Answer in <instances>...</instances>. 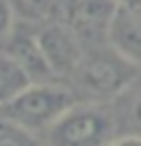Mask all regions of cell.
<instances>
[{
  "label": "cell",
  "instance_id": "1",
  "mask_svg": "<svg viewBox=\"0 0 141 146\" xmlns=\"http://www.w3.org/2000/svg\"><path fill=\"white\" fill-rule=\"evenodd\" d=\"M74 94L67 87L42 82L30 84L10 102L0 104V121L27 134L47 131L70 107H74Z\"/></svg>",
  "mask_w": 141,
  "mask_h": 146
},
{
  "label": "cell",
  "instance_id": "2",
  "mask_svg": "<svg viewBox=\"0 0 141 146\" xmlns=\"http://www.w3.org/2000/svg\"><path fill=\"white\" fill-rule=\"evenodd\" d=\"M139 74H141V67L129 62L124 54H119L109 42L87 47L77 72H74L79 87L99 99L124 94L126 89H131L136 84Z\"/></svg>",
  "mask_w": 141,
  "mask_h": 146
},
{
  "label": "cell",
  "instance_id": "3",
  "mask_svg": "<svg viewBox=\"0 0 141 146\" xmlns=\"http://www.w3.org/2000/svg\"><path fill=\"white\" fill-rule=\"evenodd\" d=\"M114 114L97 102H77L50 129V146H109L114 141Z\"/></svg>",
  "mask_w": 141,
  "mask_h": 146
},
{
  "label": "cell",
  "instance_id": "4",
  "mask_svg": "<svg viewBox=\"0 0 141 146\" xmlns=\"http://www.w3.org/2000/svg\"><path fill=\"white\" fill-rule=\"evenodd\" d=\"M117 15L114 0H55L47 23L64 25L87 47L107 45L109 27Z\"/></svg>",
  "mask_w": 141,
  "mask_h": 146
},
{
  "label": "cell",
  "instance_id": "5",
  "mask_svg": "<svg viewBox=\"0 0 141 146\" xmlns=\"http://www.w3.org/2000/svg\"><path fill=\"white\" fill-rule=\"evenodd\" d=\"M37 42L55 77L57 74L67 77V74L77 72L82 54H84V45L79 42V37L72 30L57 23H47L37 30Z\"/></svg>",
  "mask_w": 141,
  "mask_h": 146
},
{
  "label": "cell",
  "instance_id": "6",
  "mask_svg": "<svg viewBox=\"0 0 141 146\" xmlns=\"http://www.w3.org/2000/svg\"><path fill=\"white\" fill-rule=\"evenodd\" d=\"M0 52L13 57L32 84H42V82H52L55 79L45 54H42V47L37 42V32H27V30H17L15 27L13 35L8 37V42L0 47Z\"/></svg>",
  "mask_w": 141,
  "mask_h": 146
},
{
  "label": "cell",
  "instance_id": "7",
  "mask_svg": "<svg viewBox=\"0 0 141 146\" xmlns=\"http://www.w3.org/2000/svg\"><path fill=\"white\" fill-rule=\"evenodd\" d=\"M107 42L129 62L141 67V8H117Z\"/></svg>",
  "mask_w": 141,
  "mask_h": 146
},
{
  "label": "cell",
  "instance_id": "8",
  "mask_svg": "<svg viewBox=\"0 0 141 146\" xmlns=\"http://www.w3.org/2000/svg\"><path fill=\"white\" fill-rule=\"evenodd\" d=\"M30 84L32 82L20 69V64L13 57H8L5 52H0V104H5L13 97H17L25 87H30Z\"/></svg>",
  "mask_w": 141,
  "mask_h": 146
},
{
  "label": "cell",
  "instance_id": "9",
  "mask_svg": "<svg viewBox=\"0 0 141 146\" xmlns=\"http://www.w3.org/2000/svg\"><path fill=\"white\" fill-rule=\"evenodd\" d=\"M13 13L23 23H45L50 20L55 0H10Z\"/></svg>",
  "mask_w": 141,
  "mask_h": 146
},
{
  "label": "cell",
  "instance_id": "10",
  "mask_svg": "<svg viewBox=\"0 0 141 146\" xmlns=\"http://www.w3.org/2000/svg\"><path fill=\"white\" fill-rule=\"evenodd\" d=\"M0 146H37V144H35L32 134L0 121Z\"/></svg>",
  "mask_w": 141,
  "mask_h": 146
},
{
  "label": "cell",
  "instance_id": "11",
  "mask_svg": "<svg viewBox=\"0 0 141 146\" xmlns=\"http://www.w3.org/2000/svg\"><path fill=\"white\" fill-rule=\"evenodd\" d=\"M15 23H17V17H15V13H13L10 0H0V47L5 45L8 37L13 35Z\"/></svg>",
  "mask_w": 141,
  "mask_h": 146
},
{
  "label": "cell",
  "instance_id": "12",
  "mask_svg": "<svg viewBox=\"0 0 141 146\" xmlns=\"http://www.w3.org/2000/svg\"><path fill=\"white\" fill-rule=\"evenodd\" d=\"M129 116H131V124L141 131V84L136 87V92L131 94V102H129Z\"/></svg>",
  "mask_w": 141,
  "mask_h": 146
},
{
  "label": "cell",
  "instance_id": "13",
  "mask_svg": "<svg viewBox=\"0 0 141 146\" xmlns=\"http://www.w3.org/2000/svg\"><path fill=\"white\" fill-rule=\"evenodd\" d=\"M109 146H141V134H126V136L114 139Z\"/></svg>",
  "mask_w": 141,
  "mask_h": 146
},
{
  "label": "cell",
  "instance_id": "14",
  "mask_svg": "<svg viewBox=\"0 0 141 146\" xmlns=\"http://www.w3.org/2000/svg\"><path fill=\"white\" fill-rule=\"evenodd\" d=\"M117 8H141V0H114Z\"/></svg>",
  "mask_w": 141,
  "mask_h": 146
}]
</instances>
